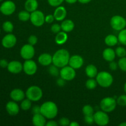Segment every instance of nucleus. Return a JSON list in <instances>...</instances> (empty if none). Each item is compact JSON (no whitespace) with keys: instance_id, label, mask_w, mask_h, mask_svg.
<instances>
[{"instance_id":"nucleus-1","label":"nucleus","mask_w":126,"mask_h":126,"mask_svg":"<svg viewBox=\"0 0 126 126\" xmlns=\"http://www.w3.org/2000/svg\"><path fill=\"white\" fill-rule=\"evenodd\" d=\"M70 58V53L66 49H59L52 56V63L59 68H62L68 65Z\"/></svg>"},{"instance_id":"nucleus-2","label":"nucleus","mask_w":126,"mask_h":126,"mask_svg":"<svg viewBox=\"0 0 126 126\" xmlns=\"http://www.w3.org/2000/svg\"><path fill=\"white\" fill-rule=\"evenodd\" d=\"M58 107L54 102L47 101L41 105V113L46 119H52L57 116Z\"/></svg>"},{"instance_id":"nucleus-3","label":"nucleus","mask_w":126,"mask_h":126,"mask_svg":"<svg viewBox=\"0 0 126 126\" xmlns=\"http://www.w3.org/2000/svg\"><path fill=\"white\" fill-rule=\"evenodd\" d=\"M96 80L100 86L104 88L110 87L113 82V77L111 74L107 71L98 72L96 76Z\"/></svg>"},{"instance_id":"nucleus-4","label":"nucleus","mask_w":126,"mask_h":126,"mask_svg":"<svg viewBox=\"0 0 126 126\" xmlns=\"http://www.w3.org/2000/svg\"><path fill=\"white\" fill-rule=\"evenodd\" d=\"M25 95L32 102H38L41 99L43 92L39 86H32L27 89L25 92Z\"/></svg>"},{"instance_id":"nucleus-5","label":"nucleus","mask_w":126,"mask_h":126,"mask_svg":"<svg viewBox=\"0 0 126 126\" xmlns=\"http://www.w3.org/2000/svg\"><path fill=\"white\" fill-rule=\"evenodd\" d=\"M117 105L116 100L113 97H105L101 100L100 107L101 110L106 113H111L115 110Z\"/></svg>"},{"instance_id":"nucleus-6","label":"nucleus","mask_w":126,"mask_h":126,"mask_svg":"<svg viewBox=\"0 0 126 126\" xmlns=\"http://www.w3.org/2000/svg\"><path fill=\"white\" fill-rule=\"evenodd\" d=\"M30 20L35 27H41L45 23V16L42 11L36 10L31 12Z\"/></svg>"},{"instance_id":"nucleus-7","label":"nucleus","mask_w":126,"mask_h":126,"mask_svg":"<svg viewBox=\"0 0 126 126\" xmlns=\"http://www.w3.org/2000/svg\"><path fill=\"white\" fill-rule=\"evenodd\" d=\"M110 25L113 30L121 31L126 27V19L121 16H114L110 20Z\"/></svg>"},{"instance_id":"nucleus-8","label":"nucleus","mask_w":126,"mask_h":126,"mask_svg":"<svg viewBox=\"0 0 126 126\" xmlns=\"http://www.w3.org/2000/svg\"><path fill=\"white\" fill-rule=\"evenodd\" d=\"M94 123L100 126H107L110 122L108 114L103 111H98L94 114Z\"/></svg>"},{"instance_id":"nucleus-9","label":"nucleus","mask_w":126,"mask_h":126,"mask_svg":"<svg viewBox=\"0 0 126 126\" xmlns=\"http://www.w3.org/2000/svg\"><path fill=\"white\" fill-rule=\"evenodd\" d=\"M76 71L75 69L70 66V65L62 68L60 71V76L65 81H71L76 77Z\"/></svg>"},{"instance_id":"nucleus-10","label":"nucleus","mask_w":126,"mask_h":126,"mask_svg":"<svg viewBox=\"0 0 126 126\" xmlns=\"http://www.w3.org/2000/svg\"><path fill=\"white\" fill-rule=\"evenodd\" d=\"M16 4L12 1H6L1 4L0 6V12L5 16L12 15L16 11Z\"/></svg>"},{"instance_id":"nucleus-11","label":"nucleus","mask_w":126,"mask_h":126,"mask_svg":"<svg viewBox=\"0 0 126 126\" xmlns=\"http://www.w3.org/2000/svg\"><path fill=\"white\" fill-rule=\"evenodd\" d=\"M35 54V50L33 46L30 44H25L20 49V55L25 60L32 59Z\"/></svg>"},{"instance_id":"nucleus-12","label":"nucleus","mask_w":126,"mask_h":126,"mask_svg":"<svg viewBox=\"0 0 126 126\" xmlns=\"http://www.w3.org/2000/svg\"><path fill=\"white\" fill-rule=\"evenodd\" d=\"M38 70V66L36 63L32 59L25 60L23 64V70L25 73L29 76H32L36 73Z\"/></svg>"},{"instance_id":"nucleus-13","label":"nucleus","mask_w":126,"mask_h":126,"mask_svg":"<svg viewBox=\"0 0 126 126\" xmlns=\"http://www.w3.org/2000/svg\"><path fill=\"white\" fill-rule=\"evenodd\" d=\"M1 43L4 47L11 49L14 47L17 43V38L14 34L9 33L3 37L1 41Z\"/></svg>"},{"instance_id":"nucleus-14","label":"nucleus","mask_w":126,"mask_h":126,"mask_svg":"<svg viewBox=\"0 0 126 126\" xmlns=\"http://www.w3.org/2000/svg\"><path fill=\"white\" fill-rule=\"evenodd\" d=\"M84 64V59L79 55H74L70 57L68 65L74 69L81 68Z\"/></svg>"},{"instance_id":"nucleus-15","label":"nucleus","mask_w":126,"mask_h":126,"mask_svg":"<svg viewBox=\"0 0 126 126\" xmlns=\"http://www.w3.org/2000/svg\"><path fill=\"white\" fill-rule=\"evenodd\" d=\"M7 68V70L11 73L18 74L23 70V65L20 62L13 60L9 62Z\"/></svg>"},{"instance_id":"nucleus-16","label":"nucleus","mask_w":126,"mask_h":126,"mask_svg":"<svg viewBox=\"0 0 126 126\" xmlns=\"http://www.w3.org/2000/svg\"><path fill=\"white\" fill-rule=\"evenodd\" d=\"M67 11L65 7L59 6L56 7L54 12V16L55 20L57 21H63L66 18Z\"/></svg>"},{"instance_id":"nucleus-17","label":"nucleus","mask_w":126,"mask_h":126,"mask_svg":"<svg viewBox=\"0 0 126 126\" xmlns=\"http://www.w3.org/2000/svg\"><path fill=\"white\" fill-rule=\"evenodd\" d=\"M6 109L8 114L11 116H16L19 113L20 108L15 101H11L6 104Z\"/></svg>"},{"instance_id":"nucleus-18","label":"nucleus","mask_w":126,"mask_h":126,"mask_svg":"<svg viewBox=\"0 0 126 126\" xmlns=\"http://www.w3.org/2000/svg\"><path fill=\"white\" fill-rule=\"evenodd\" d=\"M25 93L20 89H15L10 93V97L15 102H21L25 97Z\"/></svg>"},{"instance_id":"nucleus-19","label":"nucleus","mask_w":126,"mask_h":126,"mask_svg":"<svg viewBox=\"0 0 126 126\" xmlns=\"http://www.w3.org/2000/svg\"><path fill=\"white\" fill-rule=\"evenodd\" d=\"M38 61L43 66H49L52 63V56L47 53H43L39 55Z\"/></svg>"},{"instance_id":"nucleus-20","label":"nucleus","mask_w":126,"mask_h":126,"mask_svg":"<svg viewBox=\"0 0 126 126\" xmlns=\"http://www.w3.org/2000/svg\"><path fill=\"white\" fill-rule=\"evenodd\" d=\"M46 118L41 114H33L32 118V123L35 126H44L46 124Z\"/></svg>"},{"instance_id":"nucleus-21","label":"nucleus","mask_w":126,"mask_h":126,"mask_svg":"<svg viewBox=\"0 0 126 126\" xmlns=\"http://www.w3.org/2000/svg\"><path fill=\"white\" fill-rule=\"evenodd\" d=\"M102 55H103V59L106 61L109 62L113 61L115 59L116 56L115 50H114L112 48L110 47H108L105 49L103 51Z\"/></svg>"},{"instance_id":"nucleus-22","label":"nucleus","mask_w":126,"mask_h":126,"mask_svg":"<svg viewBox=\"0 0 126 126\" xmlns=\"http://www.w3.org/2000/svg\"><path fill=\"white\" fill-rule=\"evenodd\" d=\"M60 25H61L62 30L66 33L73 31L75 28V23L71 20L70 19L63 20Z\"/></svg>"},{"instance_id":"nucleus-23","label":"nucleus","mask_w":126,"mask_h":126,"mask_svg":"<svg viewBox=\"0 0 126 126\" xmlns=\"http://www.w3.org/2000/svg\"><path fill=\"white\" fill-rule=\"evenodd\" d=\"M68 38V36L67 33L62 31L56 34L55 41L58 45H63L67 41Z\"/></svg>"},{"instance_id":"nucleus-24","label":"nucleus","mask_w":126,"mask_h":126,"mask_svg":"<svg viewBox=\"0 0 126 126\" xmlns=\"http://www.w3.org/2000/svg\"><path fill=\"white\" fill-rule=\"evenodd\" d=\"M24 6L25 10L31 13L37 10L38 7V2L37 0H27L25 2Z\"/></svg>"},{"instance_id":"nucleus-25","label":"nucleus","mask_w":126,"mask_h":126,"mask_svg":"<svg viewBox=\"0 0 126 126\" xmlns=\"http://www.w3.org/2000/svg\"><path fill=\"white\" fill-rule=\"evenodd\" d=\"M85 72L87 77L89 78H96L98 74V70L95 65L91 64L86 66Z\"/></svg>"},{"instance_id":"nucleus-26","label":"nucleus","mask_w":126,"mask_h":126,"mask_svg":"<svg viewBox=\"0 0 126 126\" xmlns=\"http://www.w3.org/2000/svg\"><path fill=\"white\" fill-rule=\"evenodd\" d=\"M118 42L119 41L118 37L114 34H108L105 38V43L109 47L114 46L118 44Z\"/></svg>"},{"instance_id":"nucleus-27","label":"nucleus","mask_w":126,"mask_h":126,"mask_svg":"<svg viewBox=\"0 0 126 126\" xmlns=\"http://www.w3.org/2000/svg\"><path fill=\"white\" fill-rule=\"evenodd\" d=\"M30 12L27 10L20 11L18 14V19L22 22H27L30 19Z\"/></svg>"},{"instance_id":"nucleus-28","label":"nucleus","mask_w":126,"mask_h":126,"mask_svg":"<svg viewBox=\"0 0 126 126\" xmlns=\"http://www.w3.org/2000/svg\"><path fill=\"white\" fill-rule=\"evenodd\" d=\"M97 84H98V83H97V80L94 79V78L88 79L86 82V88L90 90H92L95 89L96 87L97 86Z\"/></svg>"},{"instance_id":"nucleus-29","label":"nucleus","mask_w":126,"mask_h":126,"mask_svg":"<svg viewBox=\"0 0 126 126\" xmlns=\"http://www.w3.org/2000/svg\"><path fill=\"white\" fill-rule=\"evenodd\" d=\"M118 41L121 44L123 45L126 46V29L122 30L119 31V33L118 36Z\"/></svg>"},{"instance_id":"nucleus-30","label":"nucleus","mask_w":126,"mask_h":126,"mask_svg":"<svg viewBox=\"0 0 126 126\" xmlns=\"http://www.w3.org/2000/svg\"><path fill=\"white\" fill-rule=\"evenodd\" d=\"M2 29L7 33H12L14 30V25L10 21H6L2 24Z\"/></svg>"},{"instance_id":"nucleus-31","label":"nucleus","mask_w":126,"mask_h":126,"mask_svg":"<svg viewBox=\"0 0 126 126\" xmlns=\"http://www.w3.org/2000/svg\"><path fill=\"white\" fill-rule=\"evenodd\" d=\"M20 108L24 111H27L32 108V101L28 98L23 99L20 104Z\"/></svg>"},{"instance_id":"nucleus-32","label":"nucleus","mask_w":126,"mask_h":126,"mask_svg":"<svg viewBox=\"0 0 126 126\" xmlns=\"http://www.w3.org/2000/svg\"><path fill=\"white\" fill-rule=\"evenodd\" d=\"M82 113L84 114V116L92 115L94 114V110L93 107L91 105H86L82 108Z\"/></svg>"},{"instance_id":"nucleus-33","label":"nucleus","mask_w":126,"mask_h":126,"mask_svg":"<svg viewBox=\"0 0 126 126\" xmlns=\"http://www.w3.org/2000/svg\"><path fill=\"white\" fill-rule=\"evenodd\" d=\"M59 68H58L57 66H56L53 64L52 65H50L49 66V69H48V71L52 76L57 77L59 75H60V71L59 70Z\"/></svg>"},{"instance_id":"nucleus-34","label":"nucleus","mask_w":126,"mask_h":126,"mask_svg":"<svg viewBox=\"0 0 126 126\" xmlns=\"http://www.w3.org/2000/svg\"><path fill=\"white\" fill-rule=\"evenodd\" d=\"M116 55L118 57L122 58L126 56V49L123 47H118L115 50Z\"/></svg>"},{"instance_id":"nucleus-35","label":"nucleus","mask_w":126,"mask_h":126,"mask_svg":"<svg viewBox=\"0 0 126 126\" xmlns=\"http://www.w3.org/2000/svg\"><path fill=\"white\" fill-rule=\"evenodd\" d=\"M118 67L121 69L123 71L126 72V57L120 58L118 62Z\"/></svg>"},{"instance_id":"nucleus-36","label":"nucleus","mask_w":126,"mask_h":126,"mask_svg":"<svg viewBox=\"0 0 126 126\" xmlns=\"http://www.w3.org/2000/svg\"><path fill=\"white\" fill-rule=\"evenodd\" d=\"M117 104L121 107H126V95H121L119 96L116 100Z\"/></svg>"},{"instance_id":"nucleus-37","label":"nucleus","mask_w":126,"mask_h":126,"mask_svg":"<svg viewBox=\"0 0 126 126\" xmlns=\"http://www.w3.org/2000/svg\"><path fill=\"white\" fill-rule=\"evenodd\" d=\"M65 0H47V2L50 6L52 7H58Z\"/></svg>"},{"instance_id":"nucleus-38","label":"nucleus","mask_w":126,"mask_h":126,"mask_svg":"<svg viewBox=\"0 0 126 126\" xmlns=\"http://www.w3.org/2000/svg\"><path fill=\"white\" fill-rule=\"evenodd\" d=\"M50 30H51V32L52 33H55V34H57L58 33H59L61 31V25L58 24V23H54L51 26Z\"/></svg>"},{"instance_id":"nucleus-39","label":"nucleus","mask_w":126,"mask_h":126,"mask_svg":"<svg viewBox=\"0 0 126 126\" xmlns=\"http://www.w3.org/2000/svg\"><path fill=\"white\" fill-rule=\"evenodd\" d=\"M59 124L62 126H70V121L68 118H65V117H63V118H60L59 121Z\"/></svg>"},{"instance_id":"nucleus-40","label":"nucleus","mask_w":126,"mask_h":126,"mask_svg":"<svg viewBox=\"0 0 126 126\" xmlns=\"http://www.w3.org/2000/svg\"><path fill=\"white\" fill-rule=\"evenodd\" d=\"M84 121L85 123L87 124H92L94 123V114L92 115H86L84 116Z\"/></svg>"},{"instance_id":"nucleus-41","label":"nucleus","mask_w":126,"mask_h":126,"mask_svg":"<svg viewBox=\"0 0 126 126\" xmlns=\"http://www.w3.org/2000/svg\"><path fill=\"white\" fill-rule=\"evenodd\" d=\"M28 44H31L32 46H34L35 44H36V43H38V38H37L36 36L35 35H31L28 38Z\"/></svg>"},{"instance_id":"nucleus-42","label":"nucleus","mask_w":126,"mask_h":126,"mask_svg":"<svg viewBox=\"0 0 126 126\" xmlns=\"http://www.w3.org/2000/svg\"><path fill=\"white\" fill-rule=\"evenodd\" d=\"M109 68L111 71H115L118 69V63L116 62H114V60L113 61L110 62L109 64Z\"/></svg>"},{"instance_id":"nucleus-43","label":"nucleus","mask_w":126,"mask_h":126,"mask_svg":"<svg viewBox=\"0 0 126 126\" xmlns=\"http://www.w3.org/2000/svg\"><path fill=\"white\" fill-rule=\"evenodd\" d=\"M55 18H54V15L49 14L45 17V22L47 23H52L54 22Z\"/></svg>"},{"instance_id":"nucleus-44","label":"nucleus","mask_w":126,"mask_h":126,"mask_svg":"<svg viewBox=\"0 0 126 126\" xmlns=\"http://www.w3.org/2000/svg\"><path fill=\"white\" fill-rule=\"evenodd\" d=\"M32 111L33 114L41 113V106H39V105L34 106V107L32 108Z\"/></svg>"},{"instance_id":"nucleus-45","label":"nucleus","mask_w":126,"mask_h":126,"mask_svg":"<svg viewBox=\"0 0 126 126\" xmlns=\"http://www.w3.org/2000/svg\"><path fill=\"white\" fill-rule=\"evenodd\" d=\"M65 81H65L64 79H63L62 78L60 77V78H59L57 80V84L59 87H63V86H65Z\"/></svg>"},{"instance_id":"nucleus-46","label":"nucleus","mask_w":126,"mask_h":126,"mask_svg":"<svg viewBox=\"0 0 126 126\" xmlns=\"http://www.w3.org/2000/svg\"><path fill=\"white\" fill-rule=\"evenodd\" d=\"M9 62L6 60V59H1L0 60V66L2 68H7L8 66Z\"/></svg>"},{"instance_id":"nucleus-47","label":"nucleus","mask_w":126,"mask_h":126,"mask_svg":"<svg viewBox=\"0 0 126 126\" xmlns=\"http://www.w3.org/2000/svg\"><path fill=\"white\" fill-rule=\"evenodd\" d=\"M58 125H59V123H57L55 121L52 120H50L49 121L47 122L46 124V126H57Z\"/></svg>"},{"instance_id":"nucleus-48","label":"nucleus","mask_w":126,"mask_h":126,"mask_svg":"<svg viewBox=\"0 0 126 126\" xmlns=\"http://www.w3.org/2000/svg\"><path fill=\"white\" fill-rule=\"evenodd\" d=\"M67 3L70 4H72L76 3L77 1H78V0H65Z\"/></svg>"},{"instance_id":"nucleus-49","label":"nucleus","mask_w":126,"mask_h":126,"mask_svg":"<svg viewBox=\"0 0 126 126\" xmlns=\"http://www.w3.org/2000/svg\"><path fill=\"white\" fill-rule=\"evenodd\" d=\"M92 0H78L79 2L81 4H87L90 2Z\"/></svg>"},{"instance_id":"nucleus-50","label":"nucleus","mask_w":126,"mask_h":126,"mask_svg":"<svg viewBox=\"0 0 126 126\" xmlns=\"http://www.w3.org/2000/svg\"><path fill=\"white\" fill-rule=\"evenodd\" d=\"M79 124L78 123H77L76 121H72L71 123H70V126H79Z\"/></svg>"},{"instance_id":"nucleus-51","label":"nucleus","mask_w":126,"mask_h":126,"mask_svg":"<svg viewBox=\"0 0 126 126\" xmlns=\"http://www.w3.org/2000/svg\"><path fill=\"white\" fill-rule=\"evenodd\" d=\"M119 126H126V122H123V123H121Z\"/></svg>"},{"instance_id":"nucleus-52","label":"nucleus","mask_w":126,"mask_h":126,"mask_svg":"<svg viewBox=\"0 0 126 126\" xmlns=\"http://www.w3.org/2000/svg\"><path fill=\"white\" fill-rule=\"evenodd\" d=\"M124 92H125L126 94V82L125 84H124Z\"/></svg>"},{"instance_id":"nucleus-53","label":"nucleus","mask_w":126,"mask_h":126,"mask_svg":"<svg viewBox=\"0 0 126 126\" xmlns=\"http://www.w3.org/2000/svg\"><path fill=\"white\" fill-rule=\"evenodd\" d=\"M2 1V0H0V2H1V1Z\"/></svg>"},{"instance_id":"nucleus-54","label":"nucleus","mask_w":126,"mask_h":126,"mask_svg":"<svg viewBox=\"0 0 126 126\" xmlns=\"http://www.w3.org/2000/svg\"><path fill=\"white\" fill-rule=\"evenodd\" d=\"M0 33H1V29H0Z\"/></svg>"},{"instance_id":"nucleus-55","label":"nucleus","mask_w":126,"mask_h":126,"mask_svg":"<svg viewBox=\"0 0 126 126\" xmlns=\"http://www.w3.org/2000/svg\"></svg>"}]
</instances>
